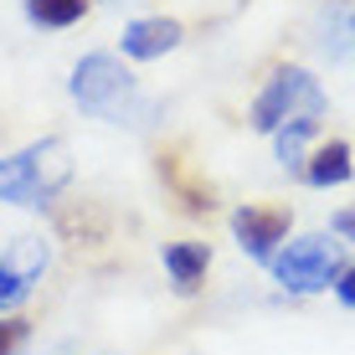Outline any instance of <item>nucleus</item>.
<instances>
[{
    "label": "nucleus",
    "instance_id": "6e6552de",
    "mask_svg": "<svg viewBox=\"0 0 355 355\" xmlns=\"http://www.w3.org/2000/svg\"><path fill=\"white\" fill-rule=\"evenodd\" d=\"M206 263H211L206 242H175V248H165V268H170V278H175V288H180V293L201 288Z\"/></svg>",
    "mask_w": 355,
    "mask_h": 355
},
{
    "label": "nucleus",
    "instance_id": "7ed1b4c3",
    "mask_svg": "<svg viewBox=\"0 0 355 355\" xmlns=\"http://www.w3.org/2000/svg\"><path fill=\"white\" fill-rule=\"evenodd\" d=\"M320 114H324V93H320V83H314L309 72H299V67L278 72L263 88V98L252 103V124L263 134H278L284 124H293V119H314V124H320Z\"/></svg>",
    "mask_w": 355,
    "mask_h": 355
},
{
    "label": "nucleus",
    "instance_id": "423d86ee",
    "mask_svg": "<svg viewBox=\"0 0 355 355\" xmlns=\"http://www.w3.org/2000/svg\"><path fill=\"white\" fill-rule=\"evenodd\" d=\"M175 42H180V21H165V16L134 21V26L124 31V52L139 57V62H150V57H165Z\"/></svg>",
    "mask_w": 355,
    "mask_h": 355
},
{
    "label": "nucleus",
    "instance_id": "0eeeda50",
    "mask_svg": "<svg viewBox=\"0 0 355 355\" xmlns=\"http://www.w3.org/2000/svg\"><path fill=\"white\" fill-rule=\"evenodd\" d=\"M160 180H165L170 191H175V201L186 206V211H211V186H206V180H196L175 150H165V155H160Z\"/></svg>",
    "mask_w": 355,
    "mask_h": 355
},
{
    "label": "nucleus",
    "instance_id": "4468645a",
    "mask_svg": "<svg viewBox=\"0 0 355 355\" xmlns=\"http://www.w3.org/2000/svg\"><path fill=\"white\" fill-rule=\"evenodd\" d=\"M26 340V320H0V355H10Z\"/></svg>",
    "mask_w": 355,
    "mask_h": 355
},
{
    "label": "nucleus",
    "instance_id": "ddd939ff",
    "mask_svg": "<svg viewBox=\"0 0 355 355\" xmlns=\"http://www.w3.org/2000/svg\"><path fill=\"white\" fill-rule=\"evenodd\" d=\"M26 293H31V284L16 273V268H6V263H0V309H16V304L26 299Z\"/></svg>",
    "mask_w": 355,
    "mask_h": 355
},
{
    "label": "nucleus",
    "instance_id": "39448f33",
    "mask_svg": "<svg viewBox=\"0 0 355 355\" xmlns=\"http://www.w3.org/2000/svg\"><path fill=\"white\" fill-rule=\"evenodd\" d=\"M232 232H237V242L258 263H273V248L288 232V211L284 206H242V211L232 216Z\"/></svg>",
    "mask_w": 355,
    "mask_h": 355
},
{
    "label": "nucleus",
    "instance_id": "9d476101",
    "mask_svg": "<svg viewBox=\"0 0 355 355\" xmlns=\"http://www.w3.org/2000/svg\"><path fill=\"white\" fill-rule=\"evenodd\" d=\"M46 258H52V252H46V242H42V237H21V242H16V248H10L0 263H6V268H16V273L26 278V284H36V278L46 273Z\"/></svg>",
    "mask_w": 355,
    "mask_h": 355
},
{
    "label": "nucleus",
    "instance_id": "9b49d317",
    "mask_svg": "<svg viewBox=\"0 0 355 355\" xmlns=\"http://www.w3.org/2000/svg\"><path fill=\"white\" fill-rule=\"evenodd\" d=\"M26 10L42 26H72V21H83L88 0H26Z\"/></svg>",
    "mask_w": 355,
    "mask_h": 355
},
{
    "label": "nucleus",
    "instance_id": "20e7f679",
    "mask_svg": "<svg viewBox=\"0 0 355 355\" xmlns=\"http://www.w3.org/2000/svg\"><path fill=\"white\" fill-rule=\"evenodd\" d=\"M273 273H278V284L293 288V293L329 288L340 278V242H329V237H299V242H288L284 258H273Z\"/></svg>",
    "mask_w": 355,
    "mask_h": 355
},
{
    "label": "nucleus",
    "instance_id": "f8f14e48",
    "mask_svg": "<svg viewBox=\"0 0 355 355\" xmlns=\"http://www.w3.org/2000/svg\"><path fill=\"white\" fill-rule=\"evenodd\" d=\"M314 134V119H293V124L278 129V155H284V165L299 170V155H304V139Z\"/></svg>",
    "mask_w": 355,
    "mask_h": 355
},
{
    "label": "nucleus",
    "instance_id": "f03ea898",
    "mask_svg": "<svg viewBox=\"0 0 355 355\" xmlns=\"http://www.w3.org/2000/svg\"><path fill=\"white\" fill-rule=\"evenodd\" d=\"M67 180H72L67 144H62V139H46V144H31V150L0 160V201L42 206V201H52Z\"/></svg>",
    "mask_w": 355,
    "mask_h": 355
},
{
    "label": "nucleus",
    "instance_id": "dca6fc26",
    "mask_svg": "<svg viewBox=\"0 0 355 355\" xmlns=\"http://www.w3.org/2000/svg\"><path fill=\"white\" fill-rule=\"evenodd\" d=\"M335 227L345 232V237H355V211H340V216H335Z\"/></svg>",
    "mask_w": 355,
    "mask_h": 355
},
{
    "label": "nucleus",
    "instance_id": "f257e3e1",
    "mask_svg": "<svg viewBox=\"0 0 355 355\" xmlns=\"http://www.w3.org/2000/svg\"><path fill=\"white\" fill-rule=\"evenodd\" d=\"M72 98H78L88 114L98 119H114V124H139L144 114H150V103L139 98V88H134L129 67L114 62V57H83L78 72H72Z\"/></svg>",
    "mask_w": 355,
    "mask_h": 355
},
{
    "label": "nucleus",
    "instance_id": "2eb2a0df",
    "mask_svg": "<svg viewBox=\"0 0 355 355\" xmlns=\"http://www.w3.org/2000/svg\"><path fill=\"white\" fill-rule=\"evenodd\" d=\"M335 293H340V299H345V304H355V268H350V273H340Z\"/></svg>",
    "mask_w": 355,
    "mask_h": 355
},
{
    "label": "nucleus",
    "instance_id": "1a4fd4ad",
    "mask_svg": "<svg viewBox=\"0 0 355 355\" xmlns=\"http://www.w3.org/2000/svg\"><path fill=\"white\" fill-rule=\"evenodd\" d=\"M304 175H309L314 186H345V180H350V144L329 139L324 150H314V160H309Z\"/></svg>",
    "mask_w": 355,
    "mask_h": 355
}]
</instances>
